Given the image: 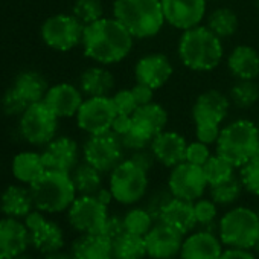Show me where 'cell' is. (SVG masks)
I'll use <instances>...</instances> for the list:
<instances>
[{"label": "cell", "instance_id": "6da1fadb", "mask_svg": "<svg viewBox=\"0 0 259 259\" xmlns=\"http://www.w3.org/2000/svg\"><path fill=\"white\" fill-rule=\"evenodd\" d=\"M135 37L114 17H102L84 26V55L101 66L117 64L132 54Z\"/></svg>", "mask_w": 259, "mask_h": 259}, {"label": "cell", "instance_id": "7a4b0ae2", "mask_svg": "<svg viewBox=\"0 0 259 259\" xmlns=\"http://www.w3.org/2000/svg\"><path fill=\"white\" fill-rule=\"evenodd\" d=\"M180 63L192 72H210L224 58L223 40L218 38L206 25L182 32L177 45Z\"/></svg>", "mask_w": 259, "mask_h": 259}, {"label": "cell", "instance_id": "3957f363", "mask_svg": "<svg viewBox=\"0 0 259 259\" xmlns=\"http://www.w3.org/2000/svg\"><path fill=\"white\" fill-rule=\"evenodd\" d=\"M113 17L135 40L156 37L166 23L160 0H114Z\"/></svg>", "mask_w": 259, "mask_h": 259}, {"label": "cell", "instance_id": "277c9868", "mask_svg": "<svg viewBox=\"0 0 259 259\" xmlns=\"http://www.w3.org/2000/svg\"><path fill=\"white\" fill-rule=\"evenodd\" d=\"M257 150L259 128L253 120L239 117L221 126L215 144V153L230 162L235 168H241L254 159Z\"/></svg>", "mask_w": 259, "mask_h": 259}, {"label": "cell", "instance_id": "5b68a950", "mask_svg": "<svg viewBox=\"0 0 259 259\" xmlns=\"http://www.w3.org/2000/svg\"><path fill=\"white\" fill-rule=\"evenodd\" d=\"M37 210L43 213H60L70 207L76 198V189L69 172L46 169L45 174L29 185Z\"/></svg>", "mask_w": 259, "mask_h": 259}, {"label": "cell", "instance_id": "8992f818", "mask_svg": "<svg viewBox=\"0 0 259 259\" xmlns=\"http://www.w3.org/2000/svg\"><path fill=\"white\" fill-rule=\"evenodd\" d=\"M218 236L227 247L251 250L259 238V212L244 206L227 210L220 220Z\"/></svg>", "mask_w": 259, "mask_h": 259}, {"label": "cell", "instance_id": "52a82bcc", "mask_svg": "<svg viewBox=\"0 0 259 259\" xmlns=\"http://www.w3.org/2000/svg\"><path fill=\"white\" fill-rule=\"evenodd\" d=\"M148 172L132 159H123L110 172L108 188L114 201L123 206H132L142 201L148 194Z\"/></svg>", "mask_w": 259, "mask_h": 259}, {"label": "cell", "instance_id": "ba28073f", "mask_svg": "<svg viewBox=\"0 0 259 259\" xmlns=\"http://www.w3.org/2000/svg\"><path fill=\"white\" fill-rule=\"evenodd\" d=\"M58 119L60 117L48 107L45 101L34 102L20 114V135L28 144L45 147L57 138Z\"/></svg>", "mask_w": 259, "mask_h": 259}, {"label": "cell", "instance_id": "9c48e42d", "mask_svg": "<svg viewBox=\"0 0 259 259\" xmlns=\"http://www.w3.org/2000/svg\"><path fill=\"white\" fill-rule=\"evenodd\" d=\"M81 151L84 162L95 166L102 174H110L123 160L125 148L120 138L110 130L89 136Z\"/></svg>", "mask_w": 259, "mask_h": 259}, {"label": "cell", "instance_id": "30bf717a", "mask_svg": "<svg viewBox=\"0 0 259 259\" xmlns=\"http://www.w3.org/2000/svg\"><path fill=\"white\" fill-rule=\"evenodd\" d=\"M40 35L48 48L57 52H69L81 45L84 25L73 14H55L45 20Z\"/></svg>", "mask_w": 259, "mask_h": 259}, {"label": "cell", "instance_id": "8fae6325", "mask_svg": "<svg viewBox=\"0 0 259 259\" xmlns=\"http://www.w3.org/2000/svg\"><path fill=\"white\" fill-rule=\"evenodd\" d=\"M116 114L111 96H90L84 99L75 117L79 130L92 136L110 132Z\"/></svg>", "mask_w": 259, "mask_h": 259}, {"label": "cell", "instance_id": "7c38bea8", "mask_svg": "<svg viewBox=\"0 0 259 259\" xmlns=\"http://www.w3.org/2000/svg\"><path fill=\"white\" fill-rule=\"evenodd\" d=\"M108 215V206L95 195H79L67 209L69 224L78 233H101Z\"/></svg>", "mask_w": 259, "mask_h": 259}, {"label": "cell", "instance_id": "4fadbf2b", "mask_svg": "<svg viewBox=\"0 0 259 259\" xmlns=\"http://www.w3.org/2000/svg\"><path fill=\"white\" fill-rule=\"evenodd\" d=\"M166 186L171 191L172 197L192 203L201 198L209 188L203 166L189 163L186 160L171 168Z\"/></svg>", "mask_w": 259, "mask_h": 259}, {"label": "cell", "instance_id": "5bb4252c", "mask_svg": "<svg viewBox=\"0 0 259 259\" xmlns=\"http://www.w3.org/2000/svg\"><path fill=\"white\" fill-rule=\"evenodd\" d=\"M25 224L31 235V245L45 256L61 251L64 247V232L61 226L46 218L41 210L34 209L25 218Z\"/></svg>", "mask_w": 259, "mask_h": 259}, {"label": "cell", "instance_id": "9a60e30c", "mask_svg": "<svg viewBox=\"0 0 259 259\" xmlns=\"http://www.w3.org/2000/svg\"><path fill=\"white\" fill-rule=\"evenodd\" d=\"M229 95L210 89L200 93L192 105V120L195 126H221L230 110Z\"/></svg>", "mask_w": 259, "mask_h": 259}, {"label": "cell", "instance_id": "2e32d148", "mask_svg": "<svg viewBox=\"0 0 259 259\" xmlns=\"http://www.w3.org/2000/svg\"><path fill=\"white\" fill-rule=\"evenodd\" d=\"M165 20L179 31L201 25L207 11V0H160Z\"/></svg>", "mask_w": 259, "mask_h": 259}, {"label": "cell", "instance_id": "e0dca14e", "mask_svg": "<svg viewBox=\"0 0 259 259\" xmlns=\"http://www.w3.org/2000/svg\"><path fill=\"white\" fill-rule=\"evenodd\" d=\"M82 151L75 139L69 136H57L43 147L41 156L46 169L72 172L79 165V156Z\"/></svg>", "mask_w": 259, "mask_h": 259}, {"label": "cell", "instance_id": "ac0fdd59", "mask_svg": "<svg viewBox=\"0 0 259 259\" xmlns=\"http://www.w3.org/2000/svg\"><path fill=\"white\" fill-rule=\"evenodd\" d=\"M174 67L171 60L160 52H151L141 57L135 66L136 82L145 84L153 90L162 89L172 76Z\"/></svg>", "mask_w": 259, "mask_h": 259}, {"label": "cell", "instance_id": "d6986e66", "mask_svg": "<svg viewBox=\"0 0 259 259\" xmlns=\"http://www.w3.org/2000/svg\"><path fill=\"white\" fill-rule=\"evenodd\" d=\"M147 256L151 259H172L180 254L183 235L176 229L157 221L144 236Z\"/></svg>", "mask_w": 259, "mask_h": 259}, {"label": "cell", "instance_id": "ffe728a7", "mask_svg": "<svg viewBox=\"0 0 259 259\" xmlns=\"http://www.w3.org/2000/svg\"><path fill=\"white\" fill-rule=\"evenodd\" d=\"M31 245V235L25 221L5 217L0 220V259H14Z\"/></svg>", "mask_w": 259, "mask_h": 259}, {"label": "cell", "instance_id": "44dd1931", "mask_svg": "<svg viewBox=\"0 0 259 259\" xmlns=\"http://www.w3.org/2000/svg\"><path fill=\"white\" fill-rule=\"evenodd\" d=\"M186 139L177 132H168L163 130L162 133L154 136L151 141L150 150L156 157V162L166 168H174L186 160Z\"/></svg>", "mask_w": 259, "mask_h": 259}, {"label": "cell", "instance_id": "7402d4cb", "mask_svg": "<svg viewBox=\"0 0 259 259\" xmlns=\"http://www.w3.org/2000/svg\"><path fill=\"white\" fill-rule=\"evenodd\" d=\"M43 101L58 117H73L84 102V93L70 82H58L48 89Z\"/></svg>", "mask_w": 259, "mask_h": 259}, {"label": "cell", "instance_id": "603a6c76", "mask_svg": "<svg viewBox=\"0 0 259 259\" xmlns=\"http://www.w3.org/2000/svg\"><path fill=\"white\" fill-rule=\"evenodd\" d=\"M223 242L218 235L197 230L183 239L180 257L182 259H218L223 251Z\"/></svg>", "mask_w": 259, "mask_h": 259}, {"label": "cell", "instance_id": "cb8c5ba5", "mask_svg": "<svg viewBox=\"0 0 259 259\" xmlns=\"http://www.w3.org/2000/svg\"><path fill=\"white\" fill-rule=\"evenodd\" d=\"M226 66L235 79H256L259 76V52L253 46L238 45L227 55Z\"/></svg>", "mask_w": 259, "mask_h": 259}, {"label": "cell", "instance_id": "d4e9b609", "mask_svg": "<svg viewBox=\"0 0 259 259\" xmlns=\"http://www.w3.org/2000/svg\"><path fill=\"white\" fill-rule=\"evenodd\" d=\"M159 221L176 229L183 236L189 235L197 226L194 203L172 197L169 200V203L163 207V210L159 217Z\"/></svg>", "mask_w": 259, "mask_h": 259}, {"label": "cell", "instance_id": "484cf974", "mask_svg": "<svg viewBox=\"0 0 259 259\" xmlns=\"http://www.w3.org/2000/svg\"><path fill=\"white\" fill-rule=\"evenodd\" d=\"M35 209L29 186L11 185L0 195V210L5 217L25 220Z\"/></svg>", "mask_w": 259, "mask_h": 259}, {"label": "cell", "instance_id": "4316f807", "mask_svg": "<svg viewBox=\"0 0 259 259\" xmlns=\"http://www.w3.org/2000/svg\"><path fill=\"white\" fill-rule=\"evenodd\" d=\"M70 256L73 259H113L111 239L102 233H79L72 242Z\"/></svg>", "mask_w": 259, "mask_h": 259}, {"label": "cell", "instance_id": "83f0119b", "mask_svg": "<svg viewBox=\"0 0 259 259\" xmlns=\"http://www.w3.org/2000/svg\"><path fill=\"white\" fill-rule=\"evenodd\" d=\"M116 79L113 73L101 64L87 67L81 76H79V89L81 92L90 98V96H110L114 90Z\"/></svg>", "mask_w": 259, "mask_h": 259}, {"label": "cell", "instance_id": "f1b7e54d", "mask_svg": "<svg viewBox=\"0 0 259 259\" xmlns=\"http://www.w3.org/2000/svg\"><path fill=\"white\" fill-rule=\"evenodd\" d=\"M13 176L23 185H32L37 179H40L45 171L46 165L43 162L41 153L35 151H22L13 159Z\"/></svg>", "mask_w": 259, "mask_h": 259}, {"label": "cell", "instance_id": "f546056e", "mask_svg": "<svg viewBox=\"0 0 259 259\" xmlns=\"http://www.w3.org/2000/svg\"><path fill=\"white\" fill-rule=\"evenodd\" d=\"M13 87L29 104L43 101L45 99V95H46V92L49 89L46 78L40 72H37V70H25V72H20L16 76Z\"/></svg>", "mask_w": 259, "mask_h": 259}, {"label": "cell", "instance_id": "4dcf8cb0", "mask_svg": "<svg viewBox=\"0 0 259 259\" xmlns=\"http://www.w3.org/2000/svg\"><path fill=\"white\" fill-rule=\"evenodd\" d=\"M113 259H144L147 256V247L144 236L123 232L111 241Z\"/></svg>", "mask_w": 259, "mask_h": 259}, {"label": "cell", "instance_id": "1f68e13d", "mask_svg": "<svg viewBox=\"0 0 259 259\" xmlns=\"http://www.w3.org/2000/svg\"><path fill=\"white\" fill-rule=\"evenodd\" d=\"M206 26L221 40L230 38L236 34L239 28V20L238 16L233 10L221 7L213 10L207 19H206Z\"/></svg>", "mask_w": 259, "mask_h": 259}, {"label": "cell", "instance_id": "d6a6232c", "mask_svg": "<svg viewBox=\"0 0 259 259\" xmlns=\"http://www.w3.org/2000/svg\"><path fill=\"white\" fill-rule=\"evenodd\" d=\"M70 176L79 195H95L102 188V172L87 162L79 163Z\"/></svg>", "mask_w": 259, "mask_h": 259}, {"label": "cell", "instance_id": "836d02e7", "mask_svg": "<svg viewBox=\"0 0 259 259\" xmlns=\"http://www.w3.org/2000/svg\"><path fill=\"white\" fill-rule=\"evenodd\" d=\"M232 105L239 110H248L259 101V85L254 79H236L229 92Z\"/></svg>", "mask_w": 259, "mask_h": 259}, {"label": "cell", "instance_id": "e575fe53", "mask_svg": "<svg viewBox=\"0 0 259 259\" xmlns=\"http://www.w3.org/2000/svg\"><path fill=\"white\" fill-rule=\"evenodd\" d=\"M244 186L241 183V179L233 176L230 180L217 185V186H210L209 188V197L213 200V203H217L218 207H227L235 204L241 195H242Z\"/></svg>", "mask_w": 259, "mask_h": 259}, {"label": "cell", "instance_id": "d590c367", "mask_svg": "<svg viewBox=\"0 0 259 259\" xmlns=\"http://www.w3.org/2000/svg\"><path fill=\"white\" fill-rule=\"evenodd\" d=\"M203 171L209 188L221 185L235 176V166L226 159H223L221 156H218L217 153L210 156L209 160L203 165Z\"/></svg>", "mask_w": 259, "mask_h": 259}, {"label": "cell", "instance_id": "8d00e7d4", "mask_svg": "<svg viewBox=\"0 0 259 259\" xmlns=\"http://www.w3.org/2000/svg\"><path fill=\"white\" fill-rule=\"evenodd\" d=\"M123 224H125V232L135 233L139 236H145L151 230V227L156 224V220L142 206V207L130 209L123 215Z\"/></svg>", "mask_w": 259, "mask_h": 259}, {"label": "cell", "instance_id": "74e56055", "mask_svg": "<svg viewBox=\"0 0 259 259\" xmlns=\"http://www.w3.org/2000/svg\"><path fill=\"white\" fill-rule=\"evenodd\" d=\"M72 14L85 26L104 17V7L101 0H75Z\"/></svg>", "mask_w": 259, "mask_h": 259}, {"label": "cell", "instance_id": "f35d334b", "mask_svg": "<svg viewBox=\"0 0 259 259\" xmlns=\"http://www.w3.org/2000/svg\"><path fill=\"white\" fill-rule=\"evenodd\" d=\"M239 179L244 191L259 197V157L251 159L239 168Z\"/></svg>", "mask_w": 259, "mask_h": 259}, {"label": "cell", "instance_id": "ab89813d", "mask_svg": "<svg viewBox=\"0 0 259 259\" xmlns=\"http://www.w3.org/2000/svg\"><path fill=\"white\" fill-rule=\"evenodd\" d=\"M172 198V194L171 191L166 188H162V189H156L153 194H147L145 197V203H144V207L151 213V217L156 220V223L159 221V217L163 210V207L169 203V200Z\"/></svg>", "mask_w": 259, "mask_h": 259}, {"label": "cell", "instance_id": "60d3db41", "mask_svg": "<svg viewBox=\"0 0 259 259\" xmlns=\"http://www.w3.org/2000/svg\"><path fill=\"white\" fill-rule=\"evenodd\" d=\"M28 105H31V104L13 85L4 93L2 108H4L5 114H8V116H20L28 108Z\"/></svg>", "mask_w": 259, "mask_h": 259}, {"label": "cell", "instance_id": "b9f144b4", "mask_svg": "<svg viewBox=\"0 0 259 259\" xmlns=\"http://www.w3.org/2000/svg\"><path fill=\"white\" fill-rule=\"evenodd\" d=\"M111 99H113V104L116 107L117 114L132 116L136 111V108L139 107L132 89H120V90H117L114 95H111Z\"/></svg>", "mask_w": 259, "mask_h": 259}, {"label": "cell", "instance_id": "7bdbcfd3", "mask_svg": "<svg viewBox=\"0 0 259 259\" xmlns=\"http://www.w3.org/2000/svg\"><path fill=\"white\" fill-rule=\"evenodd\" d=\"M194 212H195V218H197V224L203 226L212 221H217V215H218V206L217 203H213V200L209 198H198L197 201H194Z\"/></svg>", "mask_w": 259, "mask_h": 259}, {"label": "cell", "instance_id": "ee69618b", "mask_svg": "<svg viewBox=\"0 0 259 259\" xmlns=\"http://www.w3.org/2000/svg\"><path fill=\"white\" fill-rule=\"evenodd\" d=\"M210 156H212V153H210V148H209L207 144H203L200 141H195V142L188 144V148H186V162L194 163V165H198V166H203L209 160Z\"/></svg>", "mask_w": 259, "mask_h": 259}, {"label": "cell", "instance_id": "f6af8a7d", "mask_svg": "<svg viewBox=\"0 0 259 259\" xmlns=\"http://www.w3.org/2000/svg\"><path fill=\"white\" fill-rule=\"evenodd\" d=\"M125 232V224H123V217L119 215H108L104 227H102V235H105L108 239H114L119 235H122Z\"/></svg>", "mask_w": 259, "mask_h": 259}, {"label": "cell", "instance_id": "bcb514c9", "mask_svg": "<svg viewBox=\"0 0 259 259\" xmlns=\"http://www.w3.org/2000/svg\"><path fill=\"white\" fill-rule=\"evenodd\" d=\"M221 132V126H195V138L197 141L207 144V145H215L218 141Z\"/></svg>", "mask_w": 259, "mask_h": 259}, {"label": "cell", "instance_id": "7dc6e473", "mask_svg": "<svg viewBox=\"0 0 259 259\" xmlns=\"http://www.w3.org/2000/svg\"><path fill=\"white\" fill-rule=\"evenodd\" d=\"M130 159H132L136 165H139L142 169H145L147 172H150L153 169L154 163H156V157H154V154L151 153L150 148H145V150H139V151L132 153Z\"/></svg>", "mask_w": 259, "mask_h": 259}, {"label": "cell", "instance_id": "c3c4849f", "mask_svg": "<svg viewBox=\"0 0 259 259\" xmlns=\"http://www.w3.org/2000/svg\"><path fill=\"white\" fill-rule=\"evenodd\" d=\"M132 90H133V95H135L139 107L141 105H145L148 102H153V98H154V92L156 90H153L151 87H148L145 84H141V82H136L132 87Z\"/></svg>", "mask_w": 259, "mask_h": 259}, {"label": "cell", "instance_id": "681fc988", "mask_svg": "<svg viewBox=\"0 0 259 259\" xmlns=\"http://www.w3.org/2000/svg\"><path fill=\"white\" fill-rule=\"evenodd\" d=\"M133 125V117L128 114H116L113 125H111V132L116 133L117 136H123L130 132V128Z\"/></svg>", "mask_w": 259, "mask_h": 259}, {"label": "cell", "instance_id": "f907efd6", "mask_svg": "<svg viewBox=\"0 0 259 259\" xmlns=\"http://www.w3.org/2000/svg\"><path fill=\"white\" fill-rule=\"evenodd\" d=\"M218 259H257L250 250L245 248H232L227 247L226 250L221 251Z\"/></svg>", "mask_w": 259, "mask_h": 259}, {"label": "cell", "instance_id": "816d5d0a", "mask_svg": "<svg viewBox=\"0 0 259 259\" xmlns=\"http://www.w3.org/2000/svg\"><path fill=\"white\" fill-rule=\"evenodd\" d=\"M95 197H96L102 204H105V206H110V203L114 200V198H113V194H111V191H110V188H104V186L95 194Z\"/></svg>", "mask_w": 259, "mask_h": 259}, {"label": "cell", "instance_id": "f5cc1de1", "mask_svg": "<svg viewBox=\"0 0 259 259\" xmlns=\"http://www.w3.org/2000/svg\"><path fill=\"white\" fill-rule=\"evenodd\" d=\"M45 259H73V257L70 256V253H69V254H66V253H63V251H55V253L46 254V257H45Z\"/></svg>", "mask_w": 259, "mask_h": 259}, {"label": "cell", "instance_id": "db71d44e", "mask_svg": "<svg viewBox=\"0 0 259 259\" xmlns=\"http://www.w3.org/2000/svg\"><path fill=\"white\" fill-rule=\"evenodd\" d=\"M14 259H35V257L31 256V254H28V253H22L20 256H17V257H14Z\"/></svg>", "mask_w": 259, "mask_h": 259}, {"label": "cell", "instance_id": "11a10c76", "mask_svg": "<svg viewBox=\"0 0 259 259\" xmlns=\"http://www.w3.org/2000/svg\"><path fill=\"white\" fill-rule=\"evenodd\" d=\"M253 250L259 254V238H257V241H256V244H254V247H253Z\"/></svg>", "mask_w": 259, "mask_h": 259}, {"label": "cell", "instance_id": "9f6ffc18", "mask_svg": "<svg viewBox=\"0 0 259 259\" xmlns=\"http://www.w3.org/2000/svg\"><path fill=\"white\" fill-rule=\"evenodd\" d=\"M254 8L259 11V0H254Z\"/></svg>", "mask_w": 259, "mask_h": 259}]
</instances>
